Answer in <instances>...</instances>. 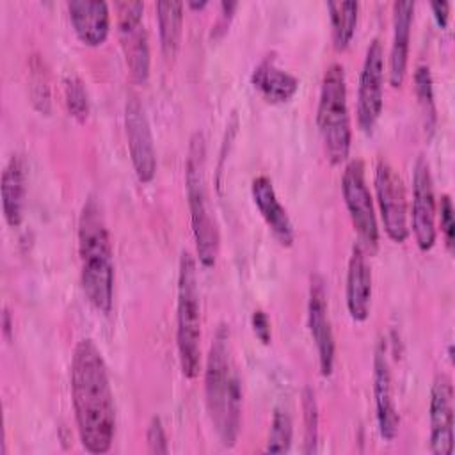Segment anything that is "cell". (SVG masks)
Here are the masks:
<instances>
[{
	"instance_id": "cell-1",
	"label": "cell",
	"mask_w": 455,
	"mask_h": 455,
	"mask_svg": "<svg viewBox=\"0 0 455 455\" xmlns=\"http://www.w3.org/2000/svg\"><path fill=\"white\" fill-rule=\"evenodd\" d=\"M69 382L82 446L92 455L107 453L116 435V405L103 354L91 338L75 345Z\"/></svg>"
},
{
	"instance_id": "cell-2",
	"label": "cell",
	"mask_w": 455,
	"mask_h": 455,
	"mask_svg": "<svg viewBox=\"0 0 455 455\" xmlns=\"http://www.w3.org/2000/svg\"><path fill=\"white\" fill-rule=\"evenodd\" d=\"M204 402L220 444L233 448L242 423V384L233 363L231 334L226 323L217 327L206 355Z\"/></svg>"
},
{
	"instance_id": "cell-3",
	"label": "cell",
	"mask_w": 455,
	"mask_h": 455,
	"mask_svg": "<svg viewBox=\"0 0 455 455\" xmlns=\"http://www.w3.org/2000/svg\"><path fill=\"white\" fill-rule=\"evenodd\" d=\"M80 283L85 299L101 313H110L114 299V252L110 235L94 197H87L78 217Z\"/></svg>"
},
{
	"instance_id": "cell-4",
	"label": "cell",
	"mask_w": 455,
	"mask_h": 455,
	"mask_svg": "<svg viewBox=\"0 0 455 455\" xmlns=\"http://www.w3.org/2000/svg\"><path fill=\"white\" fill-rule=\"evenodd\" d=\"M203 132H194L188 142L185 160V188L187 203L190 210L192 235L196 240V251L199 263L204 268H212L217 263L220 249V235L217 220L212 212L208 187H206V144Z\"/></svg>"
},
{
	"instance_id": "cell-5",
	"label": "cell",
	"mask_w": 455,
	"mask_h": 455,
	"mask_svg": "<svg viewBox=\"0 0 455 455\" xmlns=\"http://www.w3.org/2000/svg\"><path fill=\"white\" fill-rule=\"evenodd\" d=\"M316 124L322 135L327 160L339 165L348 158L352 146V126L347 101V78L341 64L332 62L322 76Z\"/></svg>"
},
{
	"instance_id": "cell-6",
	"label": "cell",
	"mask_w": 455,
	"mask_h": 455,
	"mask_svg": "<svg viewBox=\"0 0 455 455\" xmlns=\"http://www.w3.org/2000/svg\"><path fill=\"white\" fill-rule=\"evenodd\" d=\"M176 347L181 373L187 379H194L201 366V302L197 265L188 251L181 252L178 267Z\"/></svg>"
},
{
	"instance_id": "cell-7",
	"label": "cell",
	"mask_w": 455,
	"mask_h": 455,
	"mask_svg": "<svg viewBox=\"0 0 455 455\" xmlns=\"http://www.w3.org/2000/svg\"><path fill=\"white\" fill-rule=\"evenodd\" d=\"M341 192L350 220L363 242L361 245L370 252H375L379 247V224L371 194L366 185L363 160L352 158L347 162L341 176Z\"/></svg>"
},
{
	"instance_id": "cell-8",
	"label": "cell",
	"mask_w": 455,
	"mask_h": 455,
	"mask_svg": "<svg viewBox=\"0 0 455 455\" xmlns=\"http://www.w3.org/2000/svg\"><path fill=\"white\" fill-rule=\"evenodd\" d=\"M117 34L126 59L130 76L137 84H146L149 76V43L144 25L142 2H119L117 5Z\"/></svg>"
},
{
	"instance_id": "cell-9",
	"label": "cell",
	"mask_w": 455,
	"mask_h": 455,
	"mask_svg": "<svg viewBox=\"0 0 455 455\" xmlns=\"http://www.w3.org/2000/svg\"><path fill=\"white\" fill-rule=\"evenodd\" d=\"M384 48L380 39H371L363 60L357 87V124L364 133H371L384 105Z\"/></svg>"
},
{
	"instance_id": "cell-10",
	"label": "cell",
	"mask_w": 455,
	"mask_h": 455,
	"mask_svg": "<svg viewBox=\"0 0 455 455\" xmlns=\"http://www.w3.org/2000/svg\"><path fill=\"white\" fill-rule=\"evenodd\" d=\"M375 194L386 235L393 242L403 243L409 236L405 187L395 167L384 158L375 167Z\"/></svg>"
},
{
	"instance_id": "cell-11",
	"label": "cell",
	"mask_w": 455,
	"mask_h": 455,
	"mask_svg": "<svg viewBox=\"0 0 455 455\" xmlns=\"http://www.w3.org/2000/svg\"><path fill=\"white\" fill-rule=\"evenodd\" d=\"M124 132L130 160L140 183L153 181L156 174V151L149 119L139 96L130 94L124 105Z\"/></svg>"
},
{
	"instance_id": "cell-12",
	"label": "cell",
	"mask_w": 455,
	"mask_h": 455,
	"mask_svg": "<svg viewBox=\"0 0 455 455\" xmlns=\"http://www.w3.org/2000/svg\"><path fill=\"white\" fill-rule=\"evenodd\" d=\"M435 194H434V180L430 172V165L423 155H419L414 162L412 171V208H411V222L414 240L419 251L427 252L434 247L437 231H435Z\"/></svg>"
},
{
	"instance_id": "cell-13",
	"label": "cell",
	"mask_w": 455,
	"mask_h": 455,
	"mask_svg": "<svg viewBox=\"0 0 455 455\" xmlns=\"http://www.w3.org/2000/svg\"><path fill=\"white\" fill-rule=\"evenodd\" d=\"M307 325L311 338L318 354V366L323 377H329L334 368V332L329 318V304L325 281L320 274H313L309 279V295H307Z\"/></svg>"
},
{
	"instance_id": "cell-14",
	"label": "cell",
	"mask_w": 455,
	"mask_h": 455,
	"mask_svg": "<svg viewBox=\"0 0 455 455\" xmlns=\"http://www.w3.org/2000/svg\"><path fill=\"white\" fill-rule=\"evenodd\" d=\"M453 384L448 375L434 377L428 402V444L434 455H451L453 451Z\"/></svg>"
},
{
	"instance_id": "cell-15",
	"label": "cell",
	"mask_w": 455,
	"mask_h": 455,
	"mask_svg": "<svg viewBox=\"0 0 455 455\" xmlns=\"http://www.w3.org/2000/svg\"><path fill=\"white\" fill-rule=\"evenodd\" d=\"M373 398H375V418L379 434L384 441L391 443L398 435L400 416L395 403L391 366L386 352V345L380 339L373 354Z\"/></svg>"
},
{
	"instance_id": "cell-16",
	"label": "cell",
	"mask_w": 455,
	"mask_h": 455,
	"mask_svg": "<svg viewBox=\"0 0 455 455\" xmlns=\"http://www.w3.org/2000/svg\"><path fill=\"white\" fill-rule=\"evenodd\" d=\"M251 196H252V201H254L259 215L267 222V226L272 231V235L275 236V240L281 245L290 247L295 240V229H293V224H291V219H290L286 208L281 204V201L275 194L272 180L265 174L256 176L251 183Z\"/></svg>"
},
{
	"instance_id": "cell-17",
	"label": "cell",
	"mask_w": 455,
	"mask_h": 455,
	"mask_svg": "<svg viewBox=\"0 0 455 455\" xmlns=\"http://www.w3.org/2000/svg\"><path fill=\"white\" fill-rule=\"evenodd\" d=\"M345 299L350 318L354 322H364L371 304V268L361 243H354L348 258Z\"/></svg>"
},
{
	"instance_id": "cell-18",
	"label": "cell",
	"mask_w": 455,
	"mask_h": 455,
	"mask_svg": "<svg viewBox=\"0 0 455 455\" xmlns=\"http://www.w3.org/2000/svg\"><path fill=\"white\" fill-rule=\"evenodd\" d=\"M414 5L416 4L412 0L393 2V37H391V50H389L387 78L391 87L395 89L402 87L407 73Z\"/></svg>"
},
{
	"instance_id": "cell-19",
	"label": "cell",
	"mask_w": 455,
	"mask_h": 455,
	"mask_svg": "<svg viewBox=\"0 0 455 455\" xmlns=\"http://www.w3.org/2000/svg\"><path fill=\"white\" fill-rule=\"evenodd\" d=\"M68 12L76 37L87 46H100L110 32V9L103 0H71Z\"/></svg>"
},
{
	"instance_id": "cell-20",
	"label": "cell",
	"mask_w": 455,
	"mask_h": 455,
	"mask_svg": "<svg viewBox=\"0 0 455 455\" xmlns=\"http://www.w3.org/2000/svg\"><path fill=\"white\" fill-rule=\"evenodd\" d=\"M251 84L270 103H286L299 91V80L295 75L281 69L275 64L274 55L263 57L251 73Z\"/></svg>"
},
{
	"instance_id": "cell-21",
	"label": "cell",
	"mask_w": 455,
	"mask_h": 455,
	"mask_svg": "<svg viewBox=\"0 0 455 455\" xmlns=\"http://www.w3.org/2000/svg\"><path fill=\"white\" fill-rule=\"evenodd\" d=\"M2 212L4 219L11 228H18L23 220L25 210V162L20 155H12L2 172Z\"/></svg>"
},
{
	"instance_id": "cell-22",
	"label": "cell",
	"mask_w": 455,
	"mask_h": 455,
	"mask_svg": "<svg viewBox=\"0 0 455 455\" xmlns=\"http://www.w3.org/2000/svg\"><path fill=\"white\" fill-rule=\"evenodd\" d=\"M183 2H158V36L160 46L167 59H172L180 48L181 27H183Z\"/></svg>"
},
{
	"instance_id": "cell-23",
	"label": "cell",
	"mask_w": 455,
	"mask_h": 455,
	"mask_svg": "<svg viewBox=\"0 0 455 455\" xmlns=\"http://www.w3.org/2000/svg\"><path fill=\"white\" fill-rule=\"evenodd\" d=\"M327 9H329V18H331V32H332L334 48L345 50L355 34L359 4L354 0L327 2Z\"/></svg>"
},
{
	"instance_id": "cell-24",
	"label": "cell",
	"mask_w": 455,
	"mask_h": 455,
	"mask_svg": "<svg viewBox=\"0 0 455 455\" xmlns=\"http://www.w3.org/2000/svg\"><path fill=\"white\" fill-rule=\"evenodd\" d=\"M414 92L423 114L425 130L432 132L437 123V110L434 101V80L427 64H418L414 69Z\"/></svg>"
},
{
	"instance_id": "cell-25",
	"label": "cell",
	"mask_w": 455,
	"mask_h": 455,
	"mask_svg": "<svg viewBox=\"0 0 455 455\" xmlns=\"http://www.w3.org/2000/svg\"><path fill=\"white\" fill-rule=\"evenodd\" d=\"M293 439V421L286 409L275 407L270 421L268 439L265 451L267 453H288Z\"/></svg>"
},
{
	"instance_id": "cell-26",
	"label": "cell",
	"mask_w": 455,
	"mask_h": 455,
	"mask_svg": "<svg viewBox=\"0 0 455 455\" xmlns=\"http://www.w3.org/2000/svg\"><path fill=\"white\" fill-rule=\"evenodd\" d=\"M64 100L68 112L78 121L85 123L89 117V94L85 84L78 76H68L64 82Z\"/></svg>"
},
{
	"instance_id": "cell-27",
	"label": "cell",
	"mask_w": 455,
	"mask_h": 455,
	"mask_svg": "<svg viewBox=\"0 0 455 455\" xmlns=\"http://www.w3.org/2000/svg\"><path fill=\"white\" fill-rule=\"evenodd\" d=\"M302 416H304V453H315L318 443V405L311 387L302 391Z\"/></svg>"
},
{
	"instance_id": "cell-28",
	"label": "cell",
	"mask_w": 455,
	"mask_h": 455,
	"mask_svg": "<svg viewBox=\"0 0 455 455\" xmlns=\"http://www.w3.org/2000/svg\"><path fill=\"white\" fill-rule=\"evenodd\" d=\"M439 224H441V233L444 236L446 247L451 251L453 249V240H455V220H453V203H451V197L448 194L441 196Z\"/></svg>"
},
{
	"instance_id": "cell-29",
	"label": "cell",
	"mask_w": 455,
	"mask_h": 455,
	"mask_svg": "<svg viewBox=\"0 0 455 455\" xmlns=\"http://www.w3.org/2000/svg\"><path fill=\"white\" fill-rule=\"evenodd\" d=\"M146 441H148V450L149 453H160L165 455L169 453V444H167V435L162 425V419L158 416H153L149 419L148 425V432H146Z\"/></svg>"
},
{
	"instance_id": "cell-30",
	"label": "cell",
	"mask_w": 455,
	"mask_h": 455,
	"mask_svg": "<svg viewBox=\"0 0 455 455\" xmlns=\"http://www.w3.org/2000/svg\"><path fill=\"white\" fill-rule=\"evenodd\" d=\"M251 327L254 336L263 343L268 345L272 341V327H270V320L267 316V313L263 309H256L251 315Z\"/></svg>"
},
{
	"instance_id": "cell-31",
	"label": "cell",
	"mask_w": 455,
	"mask_h": 455,
	"mask_svg": "<svg viewBox=\"0 0 455 455\" xmlns=\"http://www.w3.org/2000/svg\"><path fill=\"white\" fill-rule=\"evenodd\" d=\"M430 9L434 12V18H435L437 25L441 28H444L448 25V18H450V2H446V0H434V2H430Z\"/></svg>"
},
{
	"instance_id": "cell-32",
	"label": "cell",
	"mask_w": 455,
	"mask_h": 455,
	"mask_svg": "<svg viewBox=\"0 0 455 455\" xmlns=\"http://www.w3.org/2000/svg\"><path fill=\"white\" fill-rule=\"evenodd\" d=\"M187 5H188L190 9H203V7H206V5H208V2H206V0H201V2L188 0V2H187Z\"/></svg>"
},
{
	"instance_id": "cell-33",
	"label": "cell",
	"mask_w": 455,
	"mask_h": 455,
	"mask_svg": "<svg viewBox=\"0 0 455 455\" xmlns=\"http://www.w3.org/2000/svg\"><path fill=\"white\" fill-rule=\"evenodd\" d=\"M9 331H11V323H9V313L5 311V313H4V332H5V334H9Z\"/></svg>"
}]
</instances>
